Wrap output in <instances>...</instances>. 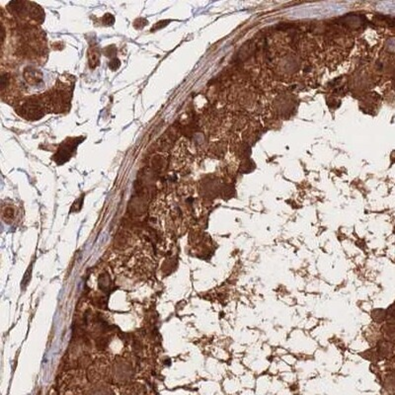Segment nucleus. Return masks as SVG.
Returning a JSON list of instances; mask_svg holds the SVG:
<instances>
[{
  "label": "nucleus",
  "mask_w": 395,
  "mask_h": 395,
  "mask_svg": "<svg viewBox=\"0 0 395 395\" xmlns=\"http://www.w3.org/2000/svg\"><path fill=\"white\" fill-rule=\"evenodd\" d=\"M88 58H89V63H90V66L93 68V67H96L97 65H98V63H99V54L98 53H96L95 51L94 52H89V56H88Z\"/></svg>",
  "instance_id": "3"
},
{
  "label": "nucleus",
  "mask_w": 395,
  "mask_h": 395,
  "mask_svg": "<svg viewBox=\"0 0 395 395\" xmlns=\"http://www.w3.org/2000/svg\"><path fill=\"white\" fill-rule=\"evenodd\" d=\"M44 103L34 98L25 102L19 111H23V117H26L29 120H37L44 116Z\"/></svg>",
  "instance_id": "1"
},
{
  "label": "nucleus",
  "mask_w": 395,
  "mask_h": 395,
  "mask_svg": "<svg viewBox=\"0 0 395 395\" xmlns=\"http://www.w3.org/2000/svg\"><path fill=\"white\" fill-rule=\"evenodd\" d=\"M103 21H104V23H105L106 25H113V23L115 22V18H114V16L111 15V14H106V15L104 16V18H103Z\"/></svg>",
  "instance_id": "4"
},
{
  "label": "nucleus",
  "mask_w": 395,
  "mask_h": 395,
  "mask_svg": "<svg viewBox=\"0 0 395 395\" xmlns=\"http://www.w3.org/2000/svg\"><path fill=\"white\" fill-rule=\"evenodd\" d=\"M80 144L79 140H71V143H64L62 147L59 149V152L57 156L55 157V160L58 161V163H65L68 161L71 157L73 156V153L77 149V146Z\"/></svg>",
  "instance_id": "2"
}]
</instances>
